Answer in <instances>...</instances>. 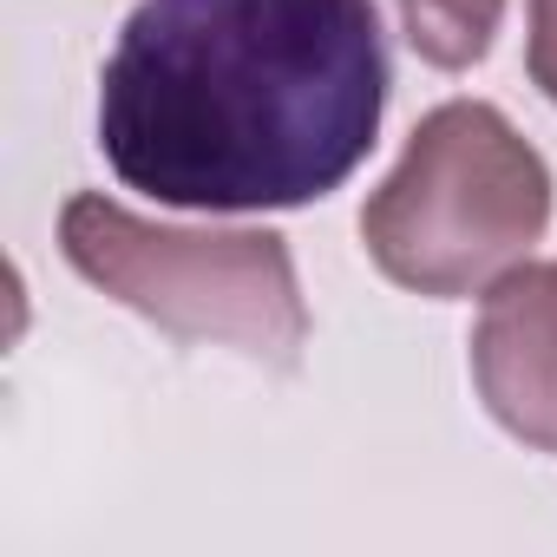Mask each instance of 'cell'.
<instances>
[{"label":"cell","instance_id":"obj_1","mask_svg":"<svg viewBox=\"0 0 557 557\" xmlns=\"http://www.w3.org/2000/svg\"><path fill=\"white\" fill-rule=\"evenodd\" d=\"M387 86L374 0H138L99 73V151L171 210H302L361 171Z\"/></svg>","mask_w":557,"mask_h":557},{"label":"cell","instance_id":"obj_6","mask_svg":"<svg viewBox=\"0 0 557 557\" xmlns=\"http://www.w3.org/2000/svg\"><path fill=\"white\" fill-rule=\"evenodd\" d=\"M531 86L557 106V0H531V47H524Z\"/></svg>","mask_w":557,"mask_h":557},{"label":"cell","instance_id":"obj_2","mask_svg":"<svg viewBox=\"0 0 557 557\" xmlns=\"http://www.w3.org/2000/svg\"><path fill=\"white\" fill-rule=\"evenodd\" d=\"M550 164L485 99L433 106L361 210V243L387 283L453 302L492 289L550 230Z\"/></svg>","mask_w":557,"mask_h":557},{"label":"cell","instance_id":"obj_5","mask_svg":"<svg viewBox=\"0 0 557 557\" xmlns=\"http://www.w3.org/2000/svg\"><path fill=\"white\" fill-rule=\"evenodd\" d=\"M407 21V47L440 66V73H466L492 53V34L505 21V0H400Z\"/></svg>","mask_w":557,"mask_h":557},{"label":"cell","instance_id":"obj_3","mask_svg":"<svg viewBox=\"0 0 557 557\" xmlns=\"http://www.w3.org/2000/svg\"><path fill=\"white\" fill-rule=\"evenodd\" d=\"M60 256L99 296L138 309L177 342H216L262 368L302 361L309 302L275 230H177L79 190L60 210Z\"/></svg>","mask_w":557,"mask_h":557},{"label":"cell","instance_id":"obj_4","mask_svg":"<svg viewBox=\"0 0 557 557\" xmlns=\"http://www.w3.org/2000/svg\"><path fill=\"white\" fill-rule=\"evenodd\" d=\"M472 381L511 440L557 453V256H524L485 289L472 322Z\"/></svg>","mask_w":557,"mask_h":557}]
</instances>
